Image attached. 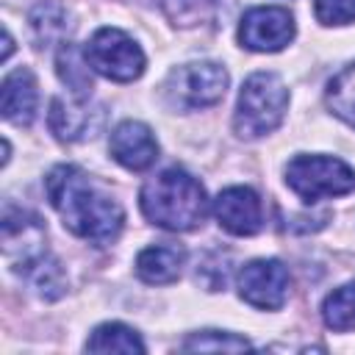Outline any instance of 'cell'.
I'll use <instances>...</instances> for the list:
<instances>
[{"label": "cell", "mask_w": 355, "mask_h": 355, "mask_svg": "<svg viewBox=\"0 0 355 355\" xmlns=\"http://www.w3.org/2000/svg\"><path fill=\"white\" fill-rule=\"evenodd\" d=\"M227 69L216 61H189L175 67L164 80V100L175 111L216 105L227 92Z\"/></svg>", "instance_id": "5b68a950"}, {"label": "cell", "mask_w": 355, "mask_h": 355, "mask_svg": "<svg viewBox=\"0 0 355 355\" xmlns=\"http://www.w3.org/2000/svg\"><path fill=\"white\" fill-rule=\"evenodd\" d=\"M239 297L258 311H277L288 297V269L277 258H255L239 269Z\"/></svg>", "instance_id": "52a82bcc"}, {"label": "cell", "mask_w": 355, "mask_h": 355, "mask_svg": "<svg viewBox=\"0 0 355 355\" xmlns=\"http://www.w3.org/2000/svg\"><path fill=\"white\" fill-rule=\"evenodd\" d=\"M86 103L83 100H75V97H72V103H64L61 97H53L50 100L47 119H50V130L55 133V139H61V141H78V139H83L89 133V128H92V111H89Z\"/></svg>", "instance_id": "9a60e30c"}, {"label": "cell", "mask_w": 355, "mask_h": 355, "mask_svg": "<svg viewBox=\"0 0 355 355\" xmlns=\"http://www.w3.org/2000/svg\"><path fill=\"white\" fill-rule=\"evenodd\" d=\"M214 216L230 236H252L263 225V205L250 186H230L216 194Z\"/></svg>", "instance_id": "30bf717a"}, {"label": "cell", "mask_w": 355, "mask_h": 355, "mask_svg": "<svg viewBox=\"0 0 355 355\" xmlns=\"http://www.w3.org/2000/svg\"><path fill=\"white\" fill-rule=\"evenodd\" d=\"M83 55L97 75L116 80V83H130V80L141 78V72L147 67V58H144V50L139 47V42L119 28L94 31L83 47Z\"/></svg>", "instance_id": "8992f818"}, {"label": "cell", "mask_w": 355, "mask_h": 355, "mask_svg": "<svg viewBox=\"0 0 355 355\" xmlns=\"http://www.w3.org/2000/svg\"><path fill=\"white\" fill-rule=\"evenodd\" d=\"M286 186L302 202L341 197L355 189V169L333 155H294L286 164Z\"/></svg>", "instance_id": "277c9868"}, {"label": "cell", "mask_w": 355, "mask_h": 355, "mask_svg": "<svg viewBox=\"0 0 355 355\" xmlns=\"http://www.w3.org/2000/svg\"><path fill=\"white\" fill-rule=\"evenodd\" d=\"M25 277L31 280V286L36 288V294L44 297V300H55V297H61L64 288H67L61 263H58L55 258H50V255H44V258H39L36 263H31V266L25 269Z\"/></svg>", "instance_id": "ffe728a7"}, {"label": "cell", "mask_w": 355, "mask_h": 355, "mask_svg": "<svg viewBox=\"0 0 355 355\" xmlns=\"http://www.w3.org/2000/svg\"><path fill=\"white\" fill-rule=\"evenodd\" d=\"M297 33L294 17L283 6H258L250 8L239 22V42L252 53H277L291 44Z\"/></svg>", "instance_id": "ba28073f"}, {"label": "cell", "mask_w": 355, "mask_h": 355, "mask_svg": "<svg viewBox=\"0 0 355 355\" xmlns=\"http://www.w3.org/2000/svg\"><path fill=\"white\" fill-rule=\"evenodd\" d=\"M108 150H111V158L130 172H144L158 158V141H155L153 130L139 119L119 122L111 130Z\"/></svg>", "instance_id": "8fae6325"}, {"label": "cell", "mask_w": 355, "mask_h": 355, "mask_svg": "<svg viewBox=\"0 0 355 355\" xmlns=\"http://www.w3.org/2000/svg\"><path fill=\"white\" fill-rule=\"evenodd\" d=\"M288 111V89L277 72H252L236 103L233 130L239 139H261L280 128Z\"/></svg>", "instance_id": "3957f363"}, {"label": "cell", "mask_w": 355, "mask_h": 355, "mask_svg": "<svg viewBox=\"0 0 355 355\" xmlns=\"http://www.w3.org/2000/svg\"><path fill=\"white\" fill-rule=\"evenodd\" d=\"M86 352H147V344L141 341V336L122 324V322H103L92 330V336L86 338Z\"/></svg>", "instance_id": "2e32d148"}, {"label": "cell", "mask_w": 355, "mask_h": 355, "mask_svg": "<svg viewBox=\"0 0 355 355\" xmlns=\"http://www.w3.org/2000/svg\"><path fill=\"white\" fill-rule=\"evenodd\" d=\"M139 205L150 225L183 233L202 225L208 214V194L194 175L180 166H169L141 186Z\"/></svg>", "instance_id": "7a4b0ae2"}, {"label": "cell", "mask_w": 355, "mask_h": 355, "mask_svg": "<svg viewBox=\"0 0 355 355\" xmlns=\"http://www.w3.org/2000/svg\"><path fill=\"white\" fill-rule=\"evenodd\" d=\"M0 225H3V252L14 263V269L25 272L31 263H36L39 258L47 255L44 227H42L39 216H33L22 208L6 205Z\"/></svg>", "instance_id": "9c48e42d"}, {"label": "cell", "mask_w": 355, "mask_h": 355, "mask_svg": "<svg viewBox=\"0 0 355 355\" xmlns=\"http://www.w3.org/2000/svg\"><path fill=\"white\" fill-rule=\"evenodd\" d=\"M39 108V92H36V78L28 67H17L8 72L0 83V111L3 119L19 128H28L36 116Z\"/></svg>", "instance_id": "7c38bea8"}, {"label": "cell", "mask_w": 355, "mask_h": 355, "mask_svg": "<svg viewBox=\"0 0 355 355\" xmlns=\"http://www.w3.org/2000/svg\"><path fill=\"white\" fill-rule=\"evenodd\" d=\"M31 28H33V36H36L39 47L42 44H53V42L64 44V36L72 31V22H69V14L58 3H47L44 0V3L33 6Z\"/></svg>", "instance_id": "e0dca14e"}, {"label": "cell", "mask_w": 355, "mask_h": 355, "mask_svg": "<svg viewBox=\"0 0 355 355\" xmlns=\"http://www.w3.org/2000/svg\"><path fill=\"white\" fill-rule=\"evenodd\" d=\"M180 349L183 352H241V349H250V341L227 330H200V333H191L180 344Z\"/></svg>", "instance_id": "44dd1931"}, {"label": "cell", "mask_w": 355, "mask_h": 355, "mask_svg": "<svg viewBox=\"0 0 355 355\" xmlns=\"http://www.w3.org/2000/svg\"><path fill=\"white\" fill-rule=\"evenodd\" d=\"M11 50H14V39H11L8 31H3V53H0V61H8Z\"/></svg>", "instance_id": "603a6c76"}, {"label": "cell", "mask_w": 355, "mask_h": 355, "mask_svg": "<svg viewBox=\"0 0 355 355\" xmlns=\"http://www.w3.org/2000/svg\"><path fill=\"white\" fill-rule=\"evenodd\" d=\"M44 189L64 227L78 239L105 247L122 233L125 225L122 205L100 186H94L80 166L75 164L53 166L44 178Z\"/></svg>", "instance_id": "6da1fadb"}, {"label": "cell", "mask_w": 355, "mask_h": 355, "mask_svg": "<svg viewBox=\"0 0 355 355\" xmlns=\"http://www.w3.org/2000/svg\"><path fill=\"white\" fill-rule=\"evenodd\" d=\"M324 103H327V108H330L341 122H347L349 128H355V61L347 64V67L327 83Z\"/></svg>", "instance_id": "d6986e66"}, {"label": "cell", "mask_w": 355, "mask_h": 355, "mask_svg": "<svg viewBox=\"0 0 355 355\" xmlns=\"http://www.w3.org/2000/svg\"><path fill=\"white\" fill-rule=\"evenodd\" d=\"M322 319L336 333L355 330V280L333 288L324 297V302H322Z\"/></svg>", "instance_id": "ac0fdd59"}, {"label": "cell", "mask_w": 355, "mask_h": 355, "mask_svg": "<svg viewBox=\"0 0 355 355\" xmlns=\"http://www.w3.org/2000/svg\"><path fill=\"white\" fill-rule=\"evenodd\" d=\"M186 266V250L180 244H153L136 255V275L150 286H166L180 277Z\"/></svg>", "instance_id": "4fadbf2b"}, {"label": "cell", "mask_w": 355, "mask_h": 355, "mask_svg": "<svg viewBox=\"0 0 355 355\" xmlns=\"http://www.w3.org/2000/svg\"><path fill=\"white\" fill-rule=\"evenodd\" d=\"M313 14L322 25L355 22V0H313Z\"/></svg>", "instance_id": "7402d4cb"}, {"label": "cell", "mask_w": 355, "mask_h": 355, "mask_svg": "<svg viewBox=\"0 0 355 355\" xmlns=\"http://www.w3.org/2000/svg\"><path fill=\"white\" fill-rule=\"evenodd\" d=\"M55 72H58L61 83H67V89H69V94L75 100H83L86 103L92 97V89H94L92 72L94 69L89 67L83 50H78L72 42H64L58 47V53H55Z\"/></svg>", "instance_id": "5bb4252c"}]
</instances>
